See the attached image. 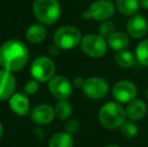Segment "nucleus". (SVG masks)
<instances>
[{
    "label": "nucleus",
    "mask_w": 148,
    "mask_h": 147,
    "mask_svg": "<svg viewBox=\"0 0 148 147\" xmlns=\"http://www.w3.org/2000/svg\"><path fill=\"white\" fill-rule=\"evenodd\" d=\"M135 55L139 64L148 67V38L138 43L135 49Z\"/></svg>",
    "instance_id": "nucleus-21"
},
{
    "label": "nucleus",
    "mask_w": 148,
    "mask_h": 147,
    "mask_svg": "<svg viewBox=\"0 0 148 147\" xmlns=\"http://www.w3.org/2000/svg\"><path fill=\"white\" fill-rule=\"evenodd\" d=\"M11 110L19 116H26L29 112V101L25 93H16L9 99Z\"/></svg>",
    "instance_id": "nucleus-14"
},
{
    "label": "nucleus",
    "mask_w": 148,
    "mask_h": 147,
    "mask_svg": "<svg viewBox=\"0 0 148 147\" xmlns=\"http://www.w3.org/2000/svg\"><path fill=\"white\" fill-rule=\"evenodd\" d=\"M146 111L147 106L145 102H143L142 100H137V99H134L130 103H128L126 110H125L127 118L133 120V121H136V120H139L144 117Z\"/></svg>",
    "instance_id": "nucleus-15"
},
{
    "label": "nucleus",
    "mask_w": 148,
    "mask_h": 147,
    "mask_svg": "<svg viewBox=\"0 0 148 147\" xmlns=\"http://www.w3.org/2000/svg\"><path fill=\"white\" fill-rule=\"evenodd\" d=\"M139 0H116V7L123 15H134L139 8Z\"/></svg>",
    "instance_id": "nucleus-18"
},
{
    "label": "nucleus",
    "mask_w": 148,
    "mask_h": 147,
    "mask_svg": "<svg viewBox=\"0 0 148 147\" xmlns=\"http://www.w3.org/2000/svg\"><path fill=\"white\" fill-rule=\"evenodd\" d=\"M81 49L89 57L100 59L107 53V41L100 34H87L82 37Z\"/></svg>",
    "instance_id": "nucleus-5"
},
{
    "label": "nucleus",
    "mask_w": 148,
    "mask_h": 147,
    "mask_svg": "<svg viewBox=\"0 0 148 147\" xmlns=\"http://www.w3.org/2000/svg\"><path fill=\"white\" fill-rule=\"evenodd\" d=\"M106 147H120L118 145H109V146H106Z\"/></svg>",
    "instance_id": "nucleus-30"
},
{
    "label": "nucleus",
    "mask_w": 148,
    "mask_h": 147,
    "mask_svg": "<svg viewBox=\"0 0 148 147\" xmlns=\"http://www.w3.org/2000/svg\"><path fill=\"white\" fill-rule=\"evenodd\" d=\"M121 133L126 138H134L138 134V126L135 124L133 120L125 121L121 126Z\"/></svg>",
    "instance_id": "nucleus-23"
},
{
    "label": "nucleus",
    "mask_w": 148,
    "mask_h": 147,
    "mask_svg": "<svg viewBox=\"0 0 148 147\" xmlns=\"http://www.w3.org/2000/svg\"><path fill=\"white\" fill-rule=\"evenodd\" d=\"M82 36L79 29L73 26H62L56 31L53 36L55 44L60 49H72L81 43Z\"/></svg>",
    "instance_id": "nucleus-4"
},
{
    "label": "nucleus",
    "mask_w": 148,
    "mask_h": 147,
    "mask_svg": "<svg viewBox=\"0 0 148 147\" xmlns=\"http://www.w3.org/2000/svg\"><path fill=\"white\" fill-rule=\"evenodd\" d=\"M108 44L112 49L120 51L125 49L129 44V37L122 31H116L111 37L108 38Z\"/></svg>",
    "instance_id": "nucleus-17"
},
{
    "label": "nucleus",
    "mask_w": 148,
    "mask_h": 147,
    "mask_svg": "<svg viewBox=\"0 0 148 147\" xmlns=\"http://www.w3.org/2000/svg\"><path fill=\"white\" fill-rule=\"evenodd\" d=\"M139 1H140V5L144 9H148V0H139Z\"/></svg>",
    "instance_id": "nucleus-28"
},
{
    "label": "nucleus",
    "mask_w": 148,
    "mask_h": 147,
    "mask_svg": "<svg viewBox=\"0 0 148 147\" xmlns=\"http://www.w3.org/2000/svg\"><path fill=\"white\" fill-rule=\"evenodd\" d=\"M31 119L38 125H47L53 120L56 115L55 109L47 104H41L31 111Z\"/></svg>",
    "instance_id": "nucleus-13"
},
{
    "label": "nucleus",
    "mask_w": 148,
    "mask_h": 147,
    "mask_svg": "<svg viewBox=\"0 0 148 147\" xmlns=\"http://www.w3.org/2000/svg\"><path fill=\"white\" fill-rule=\"evenodd\" d=\"M47 36V29L42 24H33L26 31V39L31 43H40Z\"/></svg>",
    "instance_id": "nucleus-16"
},
{
    "label": "nucleus",
    "mask_w": 148,
    "mask_h": 147,
    "mask_svg": "<svg viewBox=\"0 0 148 147\" xmlns=\"http://www.w3.org/2000/svg\"><path fill=\"white\" fill-rule=\"evenodd\" d=\"M16 88V81L11 72L0 70V101L10 99L14 94Z\"/></svg>",
    "instance_id": "nucleus-11"
},
{
    "label": "nucleus",
    "mask_w": 148,
    "mask_h": 147,
    "mask_svg": "<svg viewBox=\"0 0 148 147\" xmlns=\"http://www.w3.org/2000/svg\"><path fill=\"white\" fill-rule=\"evenodd\" d=\"M135 57L132 53L129 51L123 49V51H117V53L114 57V61L121 68H132L135 65Z\"/></svg>",
    "instance_id": "nucleus-20"
},
{
    "label": "nucleus",
    "mask_w": 148,
    "mask_h": 147,
    "mask_svg": "<svg viewBox=\"0 0 148 147\" xmlns=\"http://www.w3.org/2000/svg\"><path fill=\"white\" fill-rule=\"evenodd\" d=\"M29 53L23 42L10 39L0 46V66L9 72H18L27 64Z\"/></svg>",
    "instance_id": "nucleus-1"
},
{
    "label": "nucleus",
    "mask_w": 148,
    "mask_h": 147,
    "mask_svg": "<svg viewBox=\"0 0 148 147\" xmlns=\"http://www.w3.org/2000/svg\"><path fill=\"white\" fill-rule=\"evenodd\" d=\"M57 117L60 120H66L72 114V106L66 100H60L55 107Z\"/></svg>",
    "instance_id": "nucleus-22"
},
{
    "label": "nucleus",
    "mask_w": 148,
    "mask_h": 147,
    "mask_svg": "<svg viewBox=\"0 0 148 147\" xmlns=\"http://www.w3.org/2000/svg\"><path fill=\"white\" fill-rule=\"evenodd\" d=\"M109 91V85L102 78H89L85 81L83 92L92 100L103 99Z\"/></svg>",
    "instance_id": "nucleus-8"
},
{
    "label": "nucleus",
    "mask_w": 148,
    "mask_h": 147,
    "mask_svg": "<svg viewBox=\"0 0 148 147\" xmlns=\"http://www.w3.org/2000/svg\"><path fill=\"white\" fill-rule=\"evenodd\" d=\"M84 83H85V81L83 80L82 78H75L74 80H73V85H74L76 88H82L83 89Z\"/></svg>",
    "instance_id": "nucleus-27"
},
{
    "label": "nucleus",
    "mask_w": 148,
    "mask_h": 147,
    "mask_svg": "<svg viewBox=\"0 0 148 147\" xmlns=\"http://www.w3.org/2000/svg\"><path fill=\"white\" fill-rule=\"evenodd\" d=\"M2 133H3V127H2V124L0 123V138L2 136Z\"/></svg>",
    "instance_id": "nucleus-29"
},
{
    "label": "nucleus",
    "mask_w": 148,
    "mask_h": 147,
    "mask_svg": "<svg viewBox=\"0 0 148 147\" xmlns=\"http://www.w3.org/2000/svg\"><path fill=\"white\" fill-rule=\"evenodd\" d=\"M56 66L49 57H39L32 62L30 66V74L37 82H47L53 77Z\"/></svg>",
    "instance_id": "nucleus-7"
},
{
    "label": "nucleus",
    "mask_w": 148,
    "mask_h": 147,
    "mask_svg": "<svg viewBox=\"0 0 148 147\" xmlns=\"http://www.w3.org/2000/svg\"><path fill=\"white\" fill-rule=\"evenodd\" d=\"M49 89L53 97L59 100H66L72 94V84L62 76H53L49 82Z\"/></svg>",
    "instance_id": "nucleus-10"
},
{
    "label": "nucleus",
    "mask_w": 148,
    "mask_h": 147,
    "mask_svg": "<svg viewBox=\"0 0 148 147\" xmlns=\"http://www.w3.org/2000/svg\"><path fill=\"white\" fill-rule=\"evenodd\" d=\"M147 30L148 22L143 15H132L127 22V31L133 38H141L147 34Z\"/></svg>",
    "instance_id": "nucleus-12"
},
{
    "label": "nucleus",
    "mask_w": 148,
    "mask_h": 147,
    "mask_svg": "<svg viewBox=\"0 0 148 147\" xmlns=\"http://www.w3.org/2000/svg\"><path fill=\"white\" fill-rule=\"evenodd\" d=\"M126 117L125 109L116 102L105 103L99 111L100 123L110 130L121 127L126 121Z\"/></svg>",
    "instance_id": "nucleus-2"
},
{
    "label": "nucleus",
    "mask_w": 148,
    "mask_h": 147,
    "mask_svg": "<svg viewBox=\"0 0 148 147\" xmlns=\"http://www.w3.org/2000/svg\"><path fill=\"white\" fill-rule=\"evenodd\" d=\"M115 12V6L109 0H97L94 1L86 11L83 12L85 19H92L96 21H105L111 18Z\"/></svg>",
    "instance_id": "nucleus-6"
},
{
    "label": "nucleus",
    "mask_w": 148,
    "mask_h": 147,
    "mask_svg": "<svg viewBox=\"0 0 148 147\" xmlns=\"http://www.w3.org/2000/svg\"><path fill=\"white\" fill-rule=\"evenodd\" d=\"M79 127H80V124H79V122L77 121L76 119L69 120V121L66 123V125H64L66 132V133H69V134H71V135L77 133V132H78V130H79Z\"/></svg>",
    "instance_id": "nucleus-25"
},
{
    "label": "nucleus",
    "mask_w": 148,
    "mask_h": 147,
    "mask_svg": "<svg viewBox=\"0 0 148 147\" xmlns=\"http://www.w3.org/2000/svg\"><path fill=\"white\" fill-rule=\"evenodd\" d=\"M49 147H73L74 139L72 135L66 132H60L51 138L49 143Z\"/></svg>",
    "instance_id": "nucleus-19"
},
{
    "label": "nucleus",
    "mask_w": 148,
    "mask_h": 147,
    "mask_svg": "<svg viewBox=\"0 0 148 147\" xmlns=\"http://www.w3.org/2000/svg\"><path fill=\"white\" fill-rule=\"evenodd\" d=\"M115 23L110 20H105L99 27V34L102 36L104 38H109L115 34Z\"/></svg>",
    "instance_id": "nucleus-24"
},
{
    "label": "nucleus",
    "mask_w": 148,
    "mask_h": 147,
    "mask_svg": "<svg viewBox=\"0 0 148 147\" xmlns=\"http://www.w3.org/2000/svg\"><path fill=\"white\" fill-rule=\"evenodd\" d=\"M112 95L119 103H130L136 98L137 89L132 82L122 80L114 85L112 89Z\"/></svg>",
    "instance_id": "nucleus-9"
},
{
    "label": "nucleus",
    "mask_w": 148,
    "mask_h": 147,
    "mask_svg": "<svg viewBox=\"0 0 148 147\" xmlns=\"http://www.w3.org/2000/svg\"><path fill=\"white\" fill-rule=\"evenodd\" d=\"M38 90V84L37 81H29L28 83H26L24 86V93L26 95H32L34 93L37 92Z\"/></svg>",
    "instance_id": "nucleus-26"
},
{
    "label": "nucleus",
    "mask_w": 148,
    "mask_h": 147,
    "mask_svg": "<svg viewBox=\"0 0 148 147\" xmlns=\"http://www.w3.org/2000/svg\"><path fill=\"white\" fill-rule=\"evenodd\" d=\"M33 13L40 23L53 24L60 15V6L58 0H34Z\"/></svg>",
    "instance_id": "nucleus-3"
}]
</instances>
